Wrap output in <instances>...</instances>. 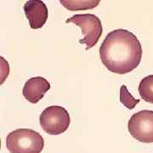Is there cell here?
<instances>
[{
  "instance_id": "ba28073f",
  "label": "cell",
  "mask_w": 153,
  "mask_h": 153,
  "mask_svg": "<svg viewBox=\"0 0 153 153\" xmlns=\"http://www.w3.org/2000/svg\"><path fill=\"white\" fill-rule=\"evenodd\" d=\"M138 90L143 100L153 104V75L144 77L139 84Z\"/></svg>"
},
{
  "instance_id": "6da1fadb",
  "label": "cell",
  "mask_w": 153,
  "mask_h": 153,
  "mask_svg": "<svg viewBox=\"0 0 153 153\" xmlns=\"http://www.w3.org/2000/svg\"><path fill=\"white\" fill-rule=\"evenodd\" d=\"M100 57L107 70L126 74L140 65L142 47L134 33L125 29H116L105 38L100 48Z\"/></svg>"
},
{
  "instance_id": "5b68a950",
  "label": "cell",
  "mask_w": 153,
  "mask_h": 153,
  "mask_svg": "<svg viewBox=\"0 0 153 153\" xmlns=\"http://www.w3.org/2000/svg\"><path fill=\"white\" fill-rule=\"evenodd\" d=\"M128 128L132 137L138 141L153 143V111L143 110L132 115Z\"/></svg>"
},
{
  "instance_id": "9c48e42d",
  "label": "cell",
  "mask_w": 153,
  "mask_h": 153,
  "mask_svg": "<svg viewBox=\"0 0 153 153\" xmlns=\"http://www.w3.org/2000/svg\"><path fill=\"white\" fill-rule=\"evenodd\" d=\"M60 3L66 9L69 10H84L94 9L100 4V1H70V0H60Z\"/></svg>"
},
{
  "instance_id": "7a4b0ae2",
  "label": "cell",
  "mask_w": 153,
  "mask_h": 153,
  "mask_svg": "<svg viewBox=\"0 0 153 153\" xmlns=\"http://www.w3.org/2000/svg\"><path fill=\"white\" fill-rule=\"evenodd\" d=\"M6 147L10 153H41L44 147L43 136L30 128H18L6 137Z\"/></svg>"
},
{
  "instance_id": "3957f363",
  "label": "cell",
  "mask_w": 153,
  "mask_h": 153,
  "mask_svg": "<svg viewBox=\"0 0 153 153\" xmlns=\"http://www.w3.org/2000/svg\"><path fill=\"white\" fill-rule=\"evenodd\" d=\"M66 23H73L82 29L84 38L79 40V44H86V50L93 48L98 43L103 33L100 18L93 14L75 15L67 19Z\"/></svg>"
},
{
  "instance_id": "277c9868",
  "label": "cell",
  "mask_w": 153,
  "mask_h": 153,
  "mask_svg": "<svg viewBox=\"0 0 153 153\" xmlns=\"http://www.w3.org/2000/svg\"><path fill=\"white\" fill-rule=\"evenodd\" d=\"M70 123L71 118L68 111L60 105H51L45 108L39 117L41 128L51 135H58L66 132Z\"/></svg>"
},
{
  "instance_id": "30bf717a",
  "label": "cell",
  "mask_w": 153,
  "mask_h": 153,
  "mask_svg": "<svg viewBox=\"0 0 153 153\" xmlns=\"http://www.w3.org/2000/svg\"><path fill=\"white\" fill-rule=\"evenodd\" d=\"M120 102L128 109L133 110L140 103V100L134 98L125 85H122L120 88Z\"/></svg>"
},
{
  "instance_id": "8992f818",
  "label": "cell",
  "mask_w": 153,
  "mask_h": 153,
  "mask_svg": "<svg viewBox=\"0 0 153 153\" xmlns=\"http://www.w3.org/2000/svg\"><path fill=\"white\" fill-rule=\"evenodd\" d=\"M32 29L42 28L49 16L48 8L41 0H29L23 7Z\"/></svg>"
},
{
  "instance_id": "52a82bcc",
  "label": "cell",
  "mask_w": 153,
  "mask_h": 153,
  "mask_svg": "<svg viewBox=\"0 0 153 153\" xmlns=\"http://www.w3.org/2000/svg\"><path fill=\"white\" fill-rule=\"evenodd\" d=\"M50 89V83L42 76H34L26 82L22 94L27 101L33 104L38 103L44 98V94Z\"/></svg>"
}]
</instances>
